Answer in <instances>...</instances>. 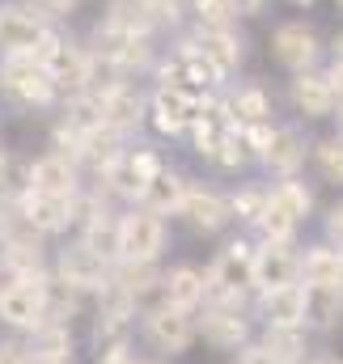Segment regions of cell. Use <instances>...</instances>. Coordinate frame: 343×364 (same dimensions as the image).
<instances>
[{
    "mask_svg": "<svg viewBox=\"0 0 343 364\" xmlns=\"http://www.w3.org/2000/svg\"><path fill=\"white\" fill-rule=\"evenodd\" d=\"M0 77H4V90L13 97H21V102H47L56 93V81H51L38 51H9Z\"/></svg>",
    "mask_w": 343,
    "mask_h": 364,
    "instance_id": "1",
    "label": "cell"
},
{
    "mask_svg": "<svg viewBox=\"0 0 343 364\" xmlns=\"http://www.w3.org/2000/svg\"><path fill=\"white\" fill-rule=\"evenodd\" d=\"M47 314V284L38 275H21L0 292V322L9 326H38Z\"/></svg>",
    "mask_w": 343,
    "mask_h": 364,
    "instance_id": "2",
    "label": "cell"
},
{
    "mask_svg": "<svg viewBox=\"0 0 343 364\" xmlns=\"http://www.w3.org/2000/svg\"><path fill=\"white\" fill-rule=\"evenodd\" d=\"M162 242H166V229H162L157 212H132L119 220V255L127 263H153Z\"/></svg>",
    "mask_w": 343,
    "mask_h": 364,
    "instance_id": "3",
    "label": "cell"
},
{
    "mask_svg": "<svg viewBox=\"0 0 343 364\" xmlns=\"http://www.w3.org/2000/svg\"><path fill=\"white\" fill-rule=\"evenodd\" d=\"M93 47H97V55H102V60H110V64H119V68L144 64V55H149V43H144V34H140V30H127V26H119V21H106V26H97V34H93Z\"/></svg>",
    "mask_w": 343,
    "mask_h": 364,
    "instance_id": "4",
    "label": "cell"
},
{
    "mask_svg": "<svg viewBox=\"0 0 343 364\" xmlns=\"http://www.w3.org/2000/svg\"><path fill=\"white\" fill-rule=\"evenodd\" d=\"M38 55H43V64H47V73H51L56 85H64V90H73V93H81L89 85V55H81L77 47H68L60 38H47L38 47Z\"/></svg>",
    "mask_w": 343,
    "mask_h": 364,
    "instance_id": "5",
    "label": "cell"
},
{
    "mask_svg": "<svg viewBox=\"0 0 343 364\" xmlns=\"http://www.w3.org/2000/svg\"><path fill=\"white\" fill-rule=\"evenodd\" d=\"M255 284V255L246 250V246H225L221 250V259L212 263V288L221 292V296H238L242 288H250Z\"/></svg>",
    "mask_w": 343,
    "mask_h": 364,
    "instance_id": "6",
    "label": "cell"
},
{
    "mask_svg": "<svg viewBox=\"0 0 343 364\" xmlns=\"http://www.w3.org/2000/svg\"><path fill=\"white\" fill-rule=\"evenodd\" d=\"M157 170H162V166H157V157L140 149V153H119V157L106 166V178H110L115 191H123V195H140Z\"/></svg>",
    "mask_w": 343,
    "mask_h": 364,
    "instance_id": "7",
    "label": "cell"
},
{
    "mask_svg": "<svg viewBox=\"0 0 343 364\" xmlns=\"http://www.w3.org/2000/svg\"><path fill=\"white\" fill-rule=\"evenodd\" d=\"M51 34L43 30L38 17L21 13V9H0V47L4 51H38Z\"/></svg>",
    "mask_w": 343,
    "mask_h": 364,
    "instance_id": "8",
    "label": "cell"
},
{
    "mask_svg": "<svg viewBox=\"0 0 343 364\" xmlns=\"http://www.w3.org/2000/svg\"><path fill=\"white\" fill-rule=\"evenodd\" d=\"M149 335H153L157 348H166V352H182V348L195 339V322H191L186 309H178V305H162V309L149 318Z\"/></svg>",
    "mask_w": 343,
    "mask_h": 364,
    "instance_id": "9",
    "label": "cell"
},
{
    "mask_svg": "<svg viewBox=\"0 0 343 364\" xmlns=\"http://www.w3.org/2000/svg\"><path fill=\"white\" fill-rule=\"evenodd\" d=\"M60 275H64L68 288H102V279H106V259L93 255L85 242H81V246H73V250L60 255Z\"/></svg>",
    "mask_w": 343,
    "mask_h": 364,
    "instance_id": "10",
    "label": "cell"
},
{
    "mask_svg": "<svg viewBox=\"0 0 343 364\" xmlns=\"http://www.w3.org/2000/svg\"><path fill=\"white\" fill-rule=\"evenodd\" d=\"M199 106H204V102H199L195 93L166 90V85H162V93H157V102H153V114H157L153 123H157L162 132H170V136H174V132H182V127H191V123H195Z\"/></svg>",
    "mask_w": 343,
    "mask_h": 364,
    "instance_id": "11",
    "label": "cell"
},
{
    "mask_svg": "<svg viewBox=\"0 0 343 364\" xmlns=\"http://www.w3.org/2000/svg\"><path fill=\"white\" fill-rule=\"evenodd\" d=\"M26 220L43 233H56L73 220V195H43V191H30L26 199Z\"/></svg>",
    "mask_w": 343,
    "mask_h": 364,
    "instance_id": "12",
    "label": "cell"
},
{
    "mask_svg": "<svg viewBox=\"0 0 343 364\" xmlns=\"http://www.w3.org/2000/svg\"><path fill=\"white\" fill-rule=\"evenodd\" d=\"M275 55H280V64L305 73V68L314 64V55H318L314 30H305V26H280V30H275Z\"/></svg>",
    "mask_w": 343,
    "mask_h": 364,
    "instance_id": "13",
    "label": "cell"
},
{
    "mask_svg": "<svg viewBox=\"0 0 343 364\" xmlns=\"http://www.w3.org/2000/svg\"><path fill=\"white\" fill-rule=\"evenodd\" d=\"M195 149L199 153H212L216 157V149L233 136V123H229V110L225 106H216V102H208V106H199V114H195Z\"/></svg>",
    "mask_w": 343,
    "mask_h": 364,
    "instance_id": "14",
    "label": "cell"
},
{
    "mask_svg": "<svg viewBox=\"0 0 343 364\" xmlns=\"http://www.w3.org/2000/svg\"><path fill=\"white\" fill-rule=\"evenodd\" d=\"M102 102V123L106 127H115V132H123V127H132L136 119H140V93L132 90V85H110V90L97 97Z\"/></svg>",
    "mask_w": 343,
    "mask_h": 364,
    "instance_id": "15",
    "label": "cell"
},
{
    "mask_svg": "<svg viewBox=\"0 0 343 364\" xmlns=\"http://www.w3.org/2000/svg\"><path fill=\"white\" fill-rule=\"evenodd\" d=\"M267 322L271 326H301L305 322V288L284 284L267 292Z\"/></svg>",
    "mask_w": 343,
    "mask_h": 364,
    "instance_id": "16",
    "label": "cell"
},
{
    "mask_svg": "<svg viewBox=\"0 0 343 364\" xmlns=\"http://www.w3.org/2000/svg\"><path fill=\"white\" fill-rule=\"evenodd\" d=\"M292 275H297V259H292L284 246H267V250L255 259V284H263L267 292L292 284Z\"/></svg>",
    "mask_w": 343,
    "mask_h": 364,
    "instance_id": "17",
    "label": "cell"
},
{
    "mask_svg": "<svg viewBox=\"0 0 343 364\" xmlns=\"http://www.w3.org/2000/svg\"><path fill=\"white\" fill-rule=\"evenodd\" d=\"M292 102H297L305 114H331V106H335V90H331L327 77L301 73V77L292 81Z\"/></svg>",
    "mask_w": 343,
    "mask_h": 364,
    "instance_id": "18",
    "label": "cell"
},
{
    "mask_svg": "<svg viewBox=\"0 0 343 364\" xmlns=\"http://www.w3.org/2000/svg\"><path fill=\"white\" fill-rule=\"evenodd\" d=\"M30 191H43V195H73V166H68V157H43V161L30 170Z\"/></svg>",
    "mask_w": 343,
    "mask_h": 364,
    "instance_id": "19",
    "label": "cell"
},
{
    "mask_svg": "<svg viewBox=\"0 0 343 364\" xmlns=\"http://www.w3.org/2000/svg\"><path fill=\"white\" fill-rule=\"evenodd\" d=\"M182 195H186V186H182V178L170 174V170H157V174L149 178V186L140 191V199H144V208H149V212H170V208H182Z\"/></svg>",
    "mask_w": 343,
    "mask_h": 364,
    "instance_id": "20",
    "label": "cell"
},
{
    "mask_svg": "<svg viewBox=\"0 0 343 364\" xmlns=\"http://www.w3.org/2000/svg\"><path fill=\"white\" fill-rule=\"evenodd\" d=\"M204 331H208L212 343H221V348H238V343L246 339V318H242L238 309L221 305V309H212V314L204 318Z\"/></svg>",
    "mask_w": 343,
    "mask_h": 364,
    "instance_id": "21",
    "label": "cell"
},
{
    "mask_svg": "<svg viewBox=\"0 0 343 364\" xmlns=\"http://www.w3.org/2000/svg\"><path fill=\"white\" fill-rule=\"evenodd\" d=\"M195 47L204 51V60H208L221 77H225V73L238 64V55H242V51H238V38H233L229 30H204V38H199Z\"/></svg>",
    "mask_w": 343,
    "mask_h": 364,
    "instance_id": "22",
    "label": "cell"
},
{
    "mask_svg": "<svg viewBox=\"0 0 343 364\" xmlns=\"http://www.w3.org/2000/svg\"><path fill=\"white\" fill-rule=\"evenodd\" d=\"M182 212L195 229H221L225 225V203L208 191H186L182 195Z\"/></svg>",
    "mask_w": 343,
    "mask_h": 364,
    "instance_id": "23",
    "label": "cell"
},
{
    "mask_svg": "<svg viewBox=\"0 0 343 364\" xmlns=\"http://www.w3.org/2000/svg\"><path fill=\"white\" fill-rule=\"evenodd\" d=\"M263 161L271 170H297L301 166V140L292 132H271V140L263 149Z\"/></svg>",
    "mask_w": 343,
    "mask_h": 364,
    "instance_id": "24",
    "label": "cell"
},
{
    "mask_svg": "<svg viewBox=\"0 0 343 364\" xmlns=\"http://www.w3.org/2000/svg\"><path fill=\"white\" fill-rule=\"evenodd\" d=\"M339 288H318V284H310L305 288V318L310 322H318V326H327V322H335L339 318Z\"/></svg>",
    "mask_w": 343,
    "mask_h": 364,
    "instance_id": "25",
    "label": "cell"
},
{
    "mask_svg": "<svg viewBox=\"0 0 343 364\" xmlns=\"http://www.w3.org/2000/svg\"><path fill=\"white\" fill-rule=\"evenodd\" d=\"M204 279H199V272H191V267H178V272L166 279V296H170V305H178V309H191L199 296H204Z\"/></svg>",
    "mask_w": 343,
    "mask_h": 364,
    "instance_id": "26",
    "label": "cell"
},
{
    "mask_svg": "<svg viewBox=\"0 0 343 364\" xmlns=\"http://www.w3.org/2000/svg\"><path fill=\"white\" fill-rule=\"evenodd\" d=\"M68 352H73L68 326H60V322L38 326V364H68Z\"/></svg>",
    "mask_w": 343,
    "mask_h": 364,
    "instance_id": "27",
    "label": "cell"
},
{
    "mask_svg": "<svg viewBox=\"0 0 343 364\" xmlns=\"http://www.w3.org/2000/svg\"><path fill=\"white\" fill-rule=\"evenodd\" d=\"M335 263H339V250H310L305 263H297V272L305 275V284L335 288Z\"/></svg>",
    "mask_w": 343,
    "mask_h": 364,
    "instance_id": "28",
    "label": "cell"
},
{
    "mask_svg": "<svg viewBox=\"0 0 343 364\" xmlns=\"http://www.w3.org/2000/svg\"><path fill=\"white\" fill-rule=\"evenodd\" d=\"M271 203H275L288 220H301V216L310 212V191H305L301 182H284V186L271 195Z\"/></svg>",
    "mask_w": 343,
    "mask_h": 364,
    "instance_id": "29",
    "label": "cell"
},
{
    "mask_svg": "<svg viewBox=\"0 0 343 364\" xmlns=\"http://www.w3.org/2000/svg\"><path fill=\"white\" fill-rule=\"evenodd\" d=\"M255 225L263 229V237H267V246H284L297 220H288V216H284V212H280V208H275V203L267 199V208H263V216H258Z\"/></svg>",
    "mask_w": 343,
    "mask_h": 364,
    "instance_id": "30",
    "label": "cell"
},
{
    "mask_svg": "<svg viewBox=\"0 0 343 364\" xmlns=\"http://www.w3.org/2000/svg\"><path fill=\"white\" fill-rule=\"evenodd\" d=\"M85 246L93 255H102V259L119 255V225H115V220H93L89 233H85Z\"/></svg>",
    "mask_w": 343,
    "mask_h": 364,
    "instance_id": "31",
    "label": "cell"
},
{
    "mask_svg": "<svg viewBox=\"0 0 343 364\" xmlns=\"http://www.w3.org/2000/svg\"><path fill=\"white\" fill-rule=\"evenodd\" d=\"M263 348H267V352H271L280 364H288L292 356H297V348H301V339H297V326H271Z\"/></svg>",
    "mask_w": 343,
    "mask_h": 364,
    "instance_id": "32",
    "label": "cell"
},
{
    "mask_svg": "<svg viewBox=\"0 0 343 364\" xmlns=\"http://www.w3.org/2000/svg\"><path fill=\"white\" fill-rule=\"evenodd\" d=\"M195 13H199V21L208 30H225L229 17H233V4L229 0H195Z\"/></svg>",
    "mask_w": 343,
    "mask_h": 364,
    "instance_id": "33",
    "label": "cell"
},
{
    "mask_svg": "<svg viewBox=\"0 0 343 364\" xmlns=\"http://www.w3.org/2000/svg\"><path fill=\"white\" fill-rule=\"evenodd\" d=\"M233 114H242V123H263L267 119V97L258 90H242L233 102Z\"/></svg>",
    "mask_w": 343,
    "mask_h": 364,
    "instance_id": "34",
    "label": "cell"
},
{
    "mask_svg": "<svg viewBox=\"0 0 343 364\" xmlns=\"http://www.w3.org/2000/svg\"><path fill=\"white\" fill-rule=\"evenodd\" d=\"M178 55H182V64L191 68V77H195L199 85H212V81H221V73H216V68L204 60V51H199V47H182Z\"/></svg>",
    "mask_w": 343,
    "mask_h": 364,
    "instance_id": "35",
    "label": "cell"
},
{
    "mask_svg": "<svg viewBox=\"0 0 343 364\" xmlns=\"http://www.w3.org/2000/svg\"><path fill=\"white\" fill-rule=\"evenodd\" d=\"M318 166H322V174H327V178L343 182V144H339V140L318 144Z\"/></svg>",
    "mask_w": 343,
    "mask_h": 364,
    "instance_id": "36",
    "label": "cell"
},
{
    "mask_svg": "<svg viewBox=\"0 0 343 364\" xmlns=\"http://www.w3.org/2000/svg\"><path fill=\"white\" fill-rule=\"evenodd\" d=\"M263 208H267V199H263L258 191H242V195L233 199V212H238L242 220H258V216H263Z\"/></svg>",
    "mask_w": 343,
    "mask_h": 364,
    "instance_id": "37",
    "label": "cell"
},
{
    "mask_svg": "<svg viewBox=\"0 0 343 364\" xmlns=\"http://www.w3.org/2000/svg\"><path fill=\"white\" fill-rule=\"evenodd\" d=\"M242 149H246V140H242V136H229V140H225V144H221V149H216V157H221V161H225V166H238V161H242V157H246V153H242Z\"/></svg>",
    "mask_w": 343,
    "mask_h": 364,
    "instance_id": "38",
    "label": "cell"
},
{
    "mask_svg": "<svg viewBox=\"0 0 343 364\" xmlns=\"http://www.w3.org/2000/svg\"><path fill=\"white\" fill-rule=\"evenodd\" d=\"M0 364H34V360H30L26 348H17V343H0Z\"/></svg>",
    "mask_w": 343,
    "mask_h": 364,
    "instance_id": "39",
    "label": "cell"
},
{
    "mask_svg": "<svg viewBox=\"0 0 343 364\" xmlns=\"http://www.w3.org/2000/svg\"><path fill=\"white\" fill-rule=\"evenodd\" d=\"M38 13H47V17H64L68 9H73V0H30Z\"/></svg>",
    "mask_w": 343,
    "mask_h": 364,
    "instance_id": "40",
    "label": "cell"
},
{
    "mask_svg": "<svg viewBox=\"0 0 343 364\" xmlns=\"http://www.w3.org/2000/svg\"><path fill=\"white\" fill-rule=\"evenodd\" d=\"M238 364H280V360H275V356H271L267 348H246V352H242V360H238Z\"/></svg>",
    "mask_w": 343,
    "mask_h": 364,
    "instance_id": "41",
    "label": "cell"
},
{
    "mask_svg": "<svg viewBox=\"0 0 343 364\" xmlns=\"http://www.w3.org/2000/svg\"><path fill=\"white\" fill-rule=\"evenodd\" d=\"M327 233H331V237H335V242L343 246V203L335 208V212H331V216H327Z\"/></svg>",
    "mask_w": 343,
    "mask_h": 364,
    "instance_id": "42",
    "label": "cell"
},
{
    "mask_svg": "<svg viewBox=\"0 0 343 364\" xmlns=\"http://www.w3.org/2000/svg\"><path fill=\"white\" fill-rule=\"evenodd\" d=\"M102 364H132V360H127V348H123V343L106 348V356H102Z\"/></svg>",
    "mask_w": 343,
    "mask_h": 364,
    "instance_id": "43",
    "label": "cell"
},
{
    "mask_svg": "<svg viewBox=\"0 0 343 364\" xmlns=\"http://www.w3.org/2000/svg\"><path fill=\"white\" fill-rule=\"evenodd\" d=\"M229 4H233V13H255L263 0H229Z\"/></svg>",
    "mask_w": 343,
    "mask_h": 364,
    "instance_id": "44",
    "label": "cell"
},
{
    "mask_svg": "<svg viewBox=\"0 0 343 364\" xmlns=\"http://www.w3.org/2000/svg\"><path fill=\"white\" fill-rule=\"evenodd\" d=\"M335 288L343 292V255H339V263H335Z\"/></svg>",
    "mask_w": 343,
    "mask_h": 364,
    "instance_id": "45",
    "label": "cell"
},
{
    "mask_svg": "<svg viewBox=\"0 0 343 364\" xmlns=\"http://www.w3.org/2000/svg\"><path fill=\"white\" fill-rule=\"evenodd\" d=\"M335 68H343V38H339V51H335Z\"/></svg>",
    "mask_w": 343,
    "mask_h": 364,
    "instance_id": "46",
    "label": "cell"
},
{
    "mask_svg": "<svg viewBox=\"0 0 343 364\" xmlns=\"http://www.w3.org/2000/svg\"><path fill=\"white\" fill-rule=\"evenodd\" d=\"M297 4H310V0H297Z\"/></svg>",
    "mask_w": 343,
    "mask_h": 364,
    "instance_id": "47",
    "label": "cell"
},
{
    "mask_svg": "<svg viewBox=\"0 0 343 364\" xmlns=\"http://www.w3.org/2000/svg\"><path fill=\"white\" fill-rule=\"evenodd\" d=\"M339 123H343V110H339Z\"/></svg>",
    "mask_w": 343,
    "mask_h": 364,
    "instance_id": "48",
    "label": "cell"
}]
</instances>
